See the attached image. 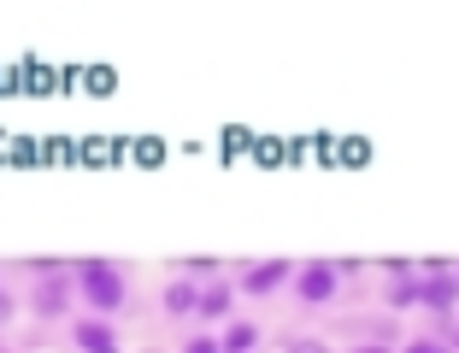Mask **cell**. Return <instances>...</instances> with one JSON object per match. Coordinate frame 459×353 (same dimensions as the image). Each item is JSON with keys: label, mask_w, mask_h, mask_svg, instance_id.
<instances>
[{"label": "cell", "mask_w": 459, "mask_h": 353, "mask_svg": "<svg viewBox=\"0 0 459 353\" xmlns=\"http://www.w3.org/2000/svg\"><path fill=\"white\" fill-rule=\"evenodd\" d=\"M224 348H254V330H247V324H236V330L224 336Z\"/></svg>", "instance_id": "9c48e42d"}, {"label": "cell", "mask_w": 459, "mask_h": 353, "mask_svg": "<svg viewBox=\"0 0 459 353\" xmlns=\"http://www.w3.org/2000/svg\"><path fill=\"white\" fill-rule=\"evenodd\" d=\"M6 318H13V295H6V288H0V324H6Z\"/></svg>", "instance_id": "30bf717a"}, {"label": "cell", "mask_w": 459, "mask_h": 353, "mask_svg": "<svg viewBox=\"0 0 459 353\" xmlns=\"http://www.w3.org/2000/svg\"><path fill=\"white\" fill-rule=\"evenodd\" d=\"M71 336H77V348H95V353H107L112 341H118V336H112L107 324H100V318H82V324L71 330Z\"/></svg>", "instance_id": "277c9868"}, {"label": "cell", "mask_w": 459, "mask_h": 353, "mask_svg": "<svg viewBox=\"0 0 459 353\" xmlns=\"http://www.w3.org/2000/svg\"><path fill=\"white\" fill-rule=\"evenodd\" d=\"M195 300H201L195 283H171V288H165V313H195Z\"/></svg>", "instance_id": "ba28073f"}, {"label": "cell", "mask_w": 459, "mask_h": 353, "mask_svg": "<svg viewBox=\"0 0 459 353\" xmlns=\"http://www.w3.org/2000/svg\"><path fill=\"white\" fill-rule=\"evenodd\" d=\"M277 283H283V259H265V265L247 271V288H254V295H265V288H277Z\"/></svg>", "instance_id": "8992f818"}, {"label": "cell", "mask_w": 459, "mask_h": 353, "mask_svg": "<svg viewBox=\"0 0 459 353\" xmlns=\"http://www.w3.org/2000/svg\"><path fill=\"white\" fill-rule=\"evenodd\" d=\"M77 288H82V300H89L95 313H118L124 306V277L112 271L107 259H89V265L77 271Z\"/></svg>", "instance_id": "6da1fadb"}, {"label": "cell", "mask_w": 459, "mask_h": 353, "mask_svg": "<svg viewBox=\"0 0 459 353\" xmlns=\"http://www.w3.org/2000/svg\"><path fill=\"white\" fill-rule=\"evenodd\" d=\"M336 295V271L330 265H307L300 271V300H330Z\"/></svg>", "instance_id": "3957f363"}, {"label": "cell", "mask_w": 459, "mask_h": 353, "mask_svg": "<svg viewBox=\"0 0 459 353\" xmlns=\"http://www.w3.org/2000/svg\"><path fill=\"white\" fill-rule=\"evenodd\" d=\"M65 300H71V283H65V277H48V283H36L30 306H36L41 318H59V313H65Z\"/></svg>", "instance_id": "7a4b0ae2"}, {"label": "cell", "mask_w": 459, "mask_h": 353, "mask_svg": "<svg viewBox=\"0 0 459 353\" xmlns=\"http://www.w3.org/2000/svg\"><path fill=\"white\" fill-rule=\"evenodd\" d=\"M419 300H430V306H442V313H447V306L459 300V277H430V283L419 288Z\"/></svg>", "instance_id": "5b68a950"}, {"label": "cell", "mask_w": 459, "mask_h": 353, "mask_svg": "<svg viewBox=\"0 0 459 353\" xmlns=\"http://www.w3.org/2000/svg\"><path fill=\"white\" fill-rule=\"evenodd\" d=\"M195 313H206V318H224V313H230V288H224V283H212L201 300H195Z\"/></svg>", "instance_id": "52a82bcc"}]
</instances>
